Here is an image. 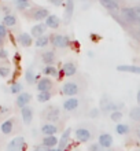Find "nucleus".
I'll use <instances>...</instances> for the list:
<instances>
[{"label": "nucleus", "mask_w": 140, "mask_h": 151, "mask_svg": "<svg viewBox=\"0 0 140 151\" xmlns=\"http://www.w3.org/2000/svg\"><path fill=\"white\" fill-rule=\"evenodd\" d=\"M3 43H4V40H3V39H0V48H1V45H3Z\"/></svg>", "instance_id": "de8ad7c7"}, {"label": "nucleus", "mask_w": 140, "mask_h": 151, "mask_svg": "<svg viewBox=\"0 0 140 151\" xmlns=\"http://www.w3.org/2000/svg\"><path fill=\"white\" fill-rule=\"evenodd\" d=\"M50 43L52 44V47H55V48H66V47H69L70 40H69L67 36L55 33V35L50 36Z\"/></svg>", "instance_id": "7ed1b4c3"}, {"label": "nucleus", "mask_w": 140, "mask_h": 151, "mask_svg": "<svg viewBox=\"0 0 140 151\" xmlns=\"http://www.w3.org/2000/svg\"><path fill=\"white\" fill-rule=\"evenodd\" d=\"M51 4H54V6H60V4L63 3V0H48Z\"/></svg>", "instance_id": "79ce46f5"}, {"label": "nucleus", "mask_w": 140, "mask_h": 151, "mask_svg": "<svg viewBox=\"0 0 140 151\" xmlns=\"http://www.w3.org/2000/svg\"><path fill=\"white\" fill-rule=\"evenodd\" d=\"M62 70H63L66 77H73V76L77 74V65L74 62H66L62 66Z\"/></svg>", "instance_id": "f3484780"}, {"label": "nucleus", "mask_w": 140, "mask_h": 151, "mask_svg": "<svg viewBox=\"0 0 140 151\" xmlns=\"http://www.w3.org/2000/svg\"><path fill=\"white\" fill-rule=\"evenodd\" d=\"M48 151H59V148H48Z\"/></svg>", "instance_id": "a18cd8bd"}, {"label": "nucleus", "mask_w": 140, "mask_h": 151, "mask_svg": "<svg viewBox=\"0 0 140 151\" xmlns=\"http://www.w3.org/2000/svg\"><path fill=\"white\" fill-rule=\"evenodd\" d=\"M100 115V110L98 107H93L91 109V111H89V117L91 118H96V117H99Z\"/></svg>", "instance_id": "e433bc0d"}, {"label": "nucleus", "mask_w": 140, "mask_h": 151, "mask_svg": "<svg viewBox=\"0 0 140 151\" xmlns=\"http://www.w3.org/2000/svg\"><path fill=\"white\" fill-rule=\"evenodd\" d=\"M45 25H47L50 29H58L60 26V19L56 15H52L51 14V15L45 19Z\"/></svg>", "instance_id": "b1692460"}, {"label": "nucleus", "mask_w": 140, "mask_h": 151, "mask_svg": "<svg viewBox=\"0 0 140 151\" xmlns=\"http://www.w3.org/2000/svg\"><path fill=\"white\" fill-rule=\"evenodd\" d=\"M15 118H8L6 119L4 122H1V125H0V131H1V133L3 135H10V133H12L14 132V128H15Z\"/></svg>", "instance_id": "9b49d317"}, {"label": "nucleus", "mask_w": 140, "mask_h": 151, "mask_svg": "<svg viewBox=\"0 0 140 151\" xmlns=\"http://www.w3.org/2000/svg\"><path fill=\"white\" fill-rule=\"evenodd\" d=\"M41 119H44L45 124H55L60 119V110L56 106H48L44 111H41Z\"/></svg>", "instance_id": "f257e3e1"}, {"label": "nucleus", "mask_w": 140, "mask_h": 151, "mask_svg": "<svg viewBox=\"0 0 140 151\" xmlns=\"http://www.w3.org/2000/svg\"><path fill=\"white\" fill-rule=\"evenodd\" d=\"M7 26H4L3 24L0 25V39H4V37L7 36Z\"/></svg>", "instance_id": "4c0bfd02"}, {"label": "nucleus", "mask_w": 140, "mask_h": 151, "mask_svg": "<svg viewBox=\"0 0 140 151\" xmlns=\"http://www.w3.org/2000/svg\"><path fill=\"white\" fill-rule=\"evenodd\" d=\"M63 110L66 113H73L76 111L77 109L80 107V99L77 98V96H73V98H69L63 102Z\"/></svg>", "instance_id": "0eeeda50"}, {"label": "nucleus", "mask_w": 140, "mask_h": 151, "mask_svg": "<svg viewBox=\"0 0 140 151\" xmlns=\"http://www.w3.org/2000/svg\"><path fill=\"white\" fill-rule=\"evenodd\" d=\"M47 28H48V26L45 25V22H44V24H43V22H41V24H37V25H34V26L32 28L30 35H32L33 37H37V39H39V37L44 36V33H45V30H47Z\"/></svg>", "instance_id": "6ab92c4d"}, {"label": "nucleus", "mask_w": 140, "mask_h": 151, "mask_svg": "<svg viewBox=\"0 0 140 151\" xmlns=\"http://www.w3.org/2000/svg\"><path fill=\"white\" fill-rule=\"evenodd\" d=\"M50 15H51V14H50V11H48L47 8H43V7L33 8L32 12H30V17H32V19H34V21L47 19Z\"/></svg>", "instance_id": "9d476101"}, {"label": "nucleus", "mask_w": 140, "mask_h": 151, "mask_svg": "<svg viewBox=\"0 0 140 151\" xmlns=\"http://www.w3.org/2000/svg\"><path fill=\"white\" fill-rule=\"evenodd\" d=\"M117 70L122 73L140 74V66H133V65H120V66H117Z\"/></svg>", "instance_id": "412c9836"}, {"label": "nucleus", "mask_w": 140, "mask_h": 151, "mask_svg": "<svg viewBox=\"0 0 140 151\" xmlns=\"http://www.w3.org/2000/svg\"><path fill=\"white\" fill-rule=\"evenodd\" d=\"M21 115H22V121H24V124L29 125L33 119V109L29 107V106H25L24 109H21Z\"/></svg>", "instance_id": "aec40b11"}, {"label": "nucleus", "mask_w": 140, "mask_h": 151, "mask_svg": "<svg viewBox=\"0 0 140 151\" xmlns=\"http://www.w3.org/2000/svg\"><path fill=\"white\" fill-rule=\"evenodd\" d=\"M111 103V100L108 99L107 95H104L102 99H100V109H102V111L103 113H107V109H108V104Z\"/></svg>", "instance_id": "7c9ffc66"}, {"label": "nucleus", "mask_w": 140, "mask_h": 151, "mask_svg": "<svg viewBox=\"0 0 140 151\" xmlns=\"http://www.w3.org/2000/svg\"><path fill=\"white\" fill-rule=\"evenodd\" d=\"M116 132L118 133V135H128L129 132H131V127L129 125H126V124H118L116 127Z\"/></svg>", "instance_id": "bb28decb"}, {"label": "nucleus", "mask_w": 140, "mask_h": 151, "mask_svg": "<svg viewBox=\"0 0 140 151\" xmlns=\"http://www.w3.org/2000/svg\"><path fill=\"white\" fill-rule=\"evenodd\" d=\"M18 43H19L22 47H25V48L30 47V45L33 44L32 35H29V33H21L19 36H18Z\"/></svg>", "instance_id": "4be33fe9"}, {"label": "nucleus", "mask_w": 140, "mask_h": 151, "mask_svg": "<svg viewBox=\"0 0 140 151\" xmlns=\"http://www.w3.org/2000/svg\"><path fill=\"white\" fill-rule=\"evenodd\" d=\"M81 91H83V88L80 87V84L77 81H67L62 85V93L66 96H70V98L77 96Z\"/></svg>", "instance_id": "f03ea898"}, {"label": "nucleus", "mask_w": 140, "mask_h": 151, "mask_svg": "<svg viewBox=\"0 0 140 151\" xmlns=\"http://www.w3.org/2000/svg\"><path fill=\"white\" fill-rule=\"evenodd\" d=\"M8 58V51L4 48H0V59H7Z\"/></svg>", "instance_id": "58836bf2"}, {"label": "nucleus", "mask_w": 140, "mask_h": 151, "mask_svg": "<svg viewBox=\"0 0 140 151\" xmlns=\"http://www.w3.org/2000/svg\"><path fill=\"white\" fill-rule=\"evenodd\" d=\"M88 151H103V147H102L99 143H93L89 146Z\"/></svg>", "instance_id": "c9c22d12"}, {"label": "nucleus", "mask_w": 140, "mask_h": 151, "mask_svg": "<svg viewBox=\"0 0 140 151\" xmlns=\"http://www.w3.org/2000/svg\"><path fill=\"white\" fill-rule=\"evenodd\" d=\"M3 25H4V26H15V25H17V17L15 15H11V14L4 15Z\"/></svg>", "instance_id": "a878e982"}, {"label": "nucleus", "mask_w": 140, "mask_h": 151, "mask_svg": "<svg viewBox=\"0 0 140 151\" xmlns=\"http://www.w3.org/2000/svg\"><path fill=\"white\" fill-rule=\"evenodd\" d=\"M59 128L56 127V124H43L41 125V133L44 136H52V135H56Z\"/></svg>", "instance_id": "dca6fc26"}, {"label": "nucleus", "mask_w": 140, "mask_h": 151, "mask_svg": "<svg viewBox=\"0 0 140 151\" xmlns=\"http://www.w3.org/2000/svg\"><path fill=\"white\" fill-rule=\"evenodd\" d=\"M56 60V55H55V51L52 50H48V51H44L41 54V62L45 63L47 66H54Z\"/></svg>", "instance_id": "ddd939ff"}, {"label": "nucleus", "mask_w": 140, "mask_h": 151, "mask_svg": "<svg viewBox=\"0 0 140 151\" xmlns=\"http://www.w3.org/2000/svg\"><path fill=\"white\" fill-rule=\"evenodd\" d=\"M76 139L80 143H87L93 139V133L89 128H77L76 129Z\"/></svg>", "instance_id": "39448f33"}, {"label": "nucleus", "mask_w": 140, "mask_h": 151, "mask_svg": "<svg viewBox=\"0 0 140 151\" xmlns=\"http://www.w3.org/2000/svg\"><path fill=\"white\" fill-rule=\"evenodd\" d=\"M25 78H26V81H28L29 84H33V83H34V73H33L32 69H29L28 72H26V74H25Z\"/></svg>", "instance_id": "72a5a7b5"}, {"label": "nucleus", "mask_w": 140, "mask_h": 151, "mask_svg": "<svg viewBox=\"0 0 140 151\" xmlns=\"http://www.w3.org/2000/svg\"><path fill=\"white\" fill-rule=\"evenodd\" d=\"M30 100H32V95H30L29 92H21L19 95L17 96L15 104H17V106H18L19 109H24L25 106H28Z\"/></svg>", "instance_id": "f8f14e48"}, {"label": "nucleus", "mask_w": 140, "mask_h": 151, "mask_svg": "<svg viewBox=\"0 0 140 151\" xmlns=\"http://www.w3.org/2000/svg\"><path fill=\"white\" fill-rule=\"evenodd\" d=\"M18 3H26V1H29V0H17Z\"/></svg>", "instance_id": "49530a36"}, {"label": "nucleus", "mask_w": 140, "mask_h": 151, "mask_svg": "<svg viewBox=\"0 0 140 151\" xmlns=\"http://www.w3.org/2000/svg\"><path fill=\"white\" fill-rule=\"evenodd\" d=\"M120 12H121V18L126 24H136L137 22V15L133 7H121Z\"/></svg>", "instance_id": "20e7f679"}, {"label": "nucleus", "mask_w": 140, "mask_h": 151, "mask_svg": "<svg viewBox=\"0 0 140 151\" xmlns=\"http://www.w3.org/2000/svg\"><path fill=\"white\" fill-rule=\"evenodd\" d=\"M98 143L103 148H110L113 146V136L110 133H100L98 137Z\"/></svg>", "instance_id": "2eb2a0df"}, {"label": "nucleus", "mask_w": 140, "mask_h": 151, "mask_svg": "<svg viewBox=\"0 0 140 151\" xmlns=\"http://www.w3.org/2000/svg\"><path fill=\"white\" fill-rule=\"evenodd\" d=\"M33 151H48V148H47V147H44L43 144H40V146H36Z\"/></svg>", "instance_id": "a19ab883"}, {"label": "nucleus", "mask_w": 140, "mask_h": 151, "mask_svg": "<svg viewBox=\"0 0 140 151\" xmlns=\"http://www.w3.org/2000/svg\"><path fill=\"white\" fill-rule=\"evenodd\" d=\"M41 144H43L44 147H47V148H55L56 146L59 144V139H58L55 135H52V136H44V137H43V142H41Z\"/></svg>", "instance_id": "a211bd4d"}, {"label": "nucleus", "mask_w": 140, "mask_h": 151, "mask_svg": "<svg viewBox=\"0 0 140 151\" xmlns=\"http://www.w3.org/2000/svg\"><path fill=\"white\" fill-rule=\"evenodd\" d=\"M54 88V81L50 77H43L37 81V91L39 92H51Z\"/></svg>", "instance_id": "1a4fd4ad"}, {"label": "nucleus", "mask_w": 140, "mask_h": 151, "mask_svg": "<svg viewBox=\"0 0 140 151\" xmlns=\"http://www.w3.org/2000/svg\"><path fill=\"white\" fill-rule=\"evenodd\" d=\"M136 100H137V104L140 106V89L137 91V95H136Z\"/></svg>", "instance_id": "37998d69"}, {"label": "nucleus", "mask_w": 140, "mask_h": 151, "mask_svg": "<svg viewBox=\"0 0 140 151\" xmlns=\"http://www.w3.org/2000/svg\"><path fill=\"white\" fill-rule=\"evenodd\" d=\"M22 84L19 83H15V84H12L11 88H10V91H11V93H14V95H18V93H21V91H22Z\"/></svg>", "instance_id": "473e14b6"}, {"label": "nucleus", "mask_w": 140, "mask_h": 151, "mask_svg": "<svg viewBox=\"0 0 140 151\" xmlns=\"http://www.w3.org/2000/svg\"><path fill=\"white\" fill-rule=\"evenodd\" d=\"M70 135H72V129H70V128H66V129H65V132L62 133V137L59 139V144H58L59 151H65V150H66L69 140H70Z\"/></svg>", "instance_id": "4468645a"}, {"label": "nucleus", "mask_w": 140, "mask_h": 151, "mask_svg": "<svg viewBox=\"0 0 140 151\" xmlns=\"http://www.w3.org/2000/svg\"><path fill=\"white\" fill-rule=\"evenodd\" d=\"M129 118L135 121V122L140 124V106H136V107H132L129 110Z\"/></svg>", "instance_id": "393cba45"}, {"label": "nucleus", "mask_w": 140, "mask_h": 151, "mask_svg": "<svg viewBox=\"0 0 140 151\" xmlns=\"http://www.w3.org/2000/svg\"><path fill=\"white\" fill-rule=\"evenodd\" d=\"M10 73H11V70H10L8 68H4V66H1V68H0V77L6 78V77H8V76H10Z\"/></svg>", "instance_id": "f704fd0d"}, {"label": "nucleus", "mask_w": 140, "mask_h": 151, "mask_svg": "<svg viewBox=\"0 0 140 151\" xmlns=\"http://www.w3.org/2000/svg\"><path fill=\"white\" fill-rule=\"evenodd\" d=\"M51 98H52V92H39V95H37V100L40 103H45Z\"/></svg>", "instance_id": "c756f323"}, {"label": "nucleus", "mask_w": 140, "mask_h": 151, "mask_svg": "<svg viewBox=\"0 0 140 151\" xmlns=\"http://www.w3.org/2000/svg\"><path fill=\"white\" fill-rule=\"evenodd\" d=\"M17 7L19 8V10H26L29 7V1H26V3H18L17 1Z\"/></svg>", "instance_id": "ea45409f"}, {"label": "nucleus", "mask_w": 140, "mask_h": 151, "mask_svg": "<svg viewBox=\"0 0 140 151\" xmlns=\"http://www.w3.org/2000/svg\"><path fill=\"white\" fill-rule=\"evenodd\" d=\"M58 69L55 68V66H45L44 69H43V74L45 76H51V77H58Z\"/></svg>", "instance_id": "c85d7f7f"}, {"label": "nucleus", "mask_w": 140, "mask_h": 151, "mask_svg": "<svg viewBox=\"0 0 140 151\" xmlns=\"http://www.w3.org/2000/svg\"><path fill=\"white\" fill-rule=\"evenodd\" d=\"M106 151H113V150H106Z\"/></svg>", "instance_id": "09e8293b"}, {"label": "nucleus", "mask_w": 140, "mask_h": 151, "mask_svg": "<svg viewBox=\"0 0 140 151\" xmlns=\"http://www.w3.org/2000/svg\"><path fill=\"white\" fill-rule=\"evenodd\" d=\"M74 14V0H66L65 3V12H63V22L65 25L70 24V21Z\"/></svg>", "instance_id": "6e6552de"}, {"label": "nucleus", "mask_w": 140, "mask_h": 151, "mask_svg": "<svg viewBox=\"0 0 140 151\" xmlns=\"http://www.w3.org/2000/svg\"><path fill=\"white\" fill-rule=\"evenodd\" d=\"M110 119H111V121H114V122L120 124V121L122 119V113H121V111H113V113H110Z\"/></svg>", "instance_id": "2f4dec72"}, {"label": "nucleus", "mask_w": 140, "mask_h": 151, "mask_svg": "<svg viewBox=\"0 0 140 151\" xmlns=\"http://www.w3.org/2000/svg\"><path fill=\"white\" fill-rule=\"evenodd\" d=\"M136 137L140 140V127H137V128H136Z\"/></svg>", "instance_id": "c03bdc74"}, {"label": "nucleus", "mask_w": 140, "mask_h": 151, "mask_svg": "<svg viewBox=\"0 0 140 151\" xmlns=\"http://www.w3.org/2000/svg\"><path fill=\"white\" fill-rule=\"evenodd\" d=\"M25 148V137L17 136L7 144V151H22Z\"/></svg>", "instance_id": "423d86ee"}, {"label": "nucleus", "mask_w": 140, "mask_h": 151, "mask_svg": "<svg viewBox=\"0 0 140 151\" xmlns=\"http://www.w3.org/2000/svg\"><path fill=\"white\" fill-rule=\"evenodd\" d=\"M99 3L103 6L108 11H114V10H120V4L117 0H99Z\"/></svg>", "instance_id": "5701e85b"}, {"label": "nucleus", "mask_w": 140, "mask_h": 151, "mask_svg": "<svg viewBox=\"0 0 140 151\" xmlns=\"http://www.w3.org/2000/svg\"><path fill=\"white\" fill-rule=\"evenodd\" d=\"M137 151H140V150H137Z\"/></svg>", "instance_id": "8fccbe9b"}, {"label": "nucleus", "mask_w": 140, "mask_h": 151, "mask_svg": "<svg viewBox=\"0 0 140 151\" xmlns=\"http://www.w3.org/2000/svg\"><path fill=\"white\" fill-rule=\"evenodd\" d=\"M48 43H50V37L48 36H41L34 41V45H36L37 48H44V47L48 45Z\"/></svg>", "instance_id": "cd10ccee"}]
</instances>
